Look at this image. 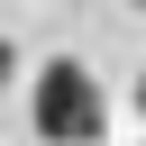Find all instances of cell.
I'll list each match as a JSON object with an SVG mask.
<instances>
[{"label":"cell","instance_id":"cell-1","mask_svg":"<svg viewBox=\"0 0 146 146\" xmlns=\"http://www.w3.org/2000/svg\"><path fill=\"white\" fill-rule=\"evenodd\" d=\"M36 137L46 146H100L110 137V91L82 55H55L36 64Z\"/></svg>","mask_w":146,"mask_h":146},{"label":"cell","instance_id":"cell-2","mask_svg":"<svg viewBox=\"0 0 146 146\" xmlns=\"http://www.w3.org/2000/svg\"><path fill=\"white\" fill-rule=\"evenodd\" d=\"M9 73H18V46H9V36H0V91H9Z\"/></svg>","mask_w":146,"mask_h":146}]
</instances>
